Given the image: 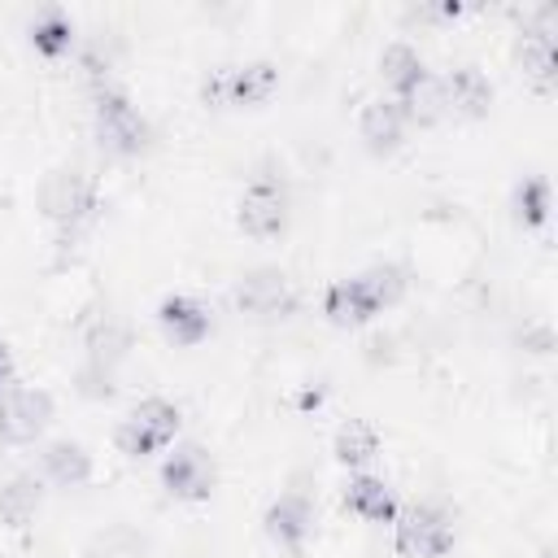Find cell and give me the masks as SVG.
<instances>
[{
  "mask_svg": "<svg viewBox=\"0 0 558 558\" xmlns=\"http://www.w3.org/2000/svg\"><path fill=\"white\" fill-rule=\"evenodd\" d=\"M405 296V270L401 266H371L353 279H336L323 292V314L336 327H357L371 323L379 310L397 305Z\"/></svg>",
  "mask_w": 558,
  "mask_h": 558,
  "instance_id": "6da1fadb",
  "label": "cell"
},
{
  "mask_svg": "<svg viewBox=\"0 0 558 558\" xmlns=\"http://www.w3.org/2000/svg\"><path fill=\"white\" fill-rule=\"evenodd\" d=\"M279 87V65L275 61H244V65H218L201 83V100L214 109H253L266 105Z\"/></svg>",
  "mask_w": 558,
  "mask_h": 558,
  "instance_id": "7a4b0ae2",
  "label": "cell"
},
{
  "mask_svg": "<svg viewBox=\"0 0 558 558\" xmlns=\"http://www.w3.org/2000/svg\"><path fill=\"white\" fill-rule=\"evenodd\" d=\"M92 126H96L100 148L113 153V157H135V153H144V148H148V135H153L148 122H144V113H140V109L131 105V96L118 92V87H100V92H96Z\"/></svg>",
  "mask_w": 558,
  "mask_h": 558,
  "instance_id": "3957f363",
  "label": "cell"
},
{
  "mask_svg": "<svg viewBox=\"0 0 558 558\" xmlns=\"http://www.w3.org/2000/svg\"><path fill=\"white\" fill-rule=\"evenodd\" d=\"M39 209L57 227H78L96 214V179L78 166H57L39 183Z\"/></svg>",
  "mask_w": 558,
  "mask_h": 558,
  "instance_id": "277c9868",
  "label": "cell"
},
{
  "mask_svg": "<svg viewBox=\"0 0 558 558\" xmlns=\"http://www.w3.org/2000/svg\"><path fill=\"white\" fill-rule=\"evenodd\" d=\"M179 423H183V414H179V405L174 401H166V397H148V401H140L122 423H118V449L126 453V458H148V453H157V449H166L174 436H179Z\"/></svg>",
  "mask_w": 558,
  "mask_h": 558,
  "instance_id": "5b68a950",
  "label": "cell"
},
{
  "mask_svg": "<svg viewBox=\"0 0 558 558\" xmlns=\"http://www.w3.org/2000/svg\"><path fill=\"white\" fill-rule=\"evenodd\" d=\"M392 545H397L401 558H440V554L453 549V523L440 506L414 501V506L397 510Z\"/></svg>",
  "mask_w": 558,
  "mask_h": 558,
  "instance_id": "8992f818",
  "label": "cell"
},
{
  "mask_svg": "<svg viewBox=\"0 0 558 558\" xmlns=\"http://www.w3.org/2000/svg\"><path fill=\"white\" fill-rule=\"evenodd\" d=\"M231 301H235L240 314H253V318H288L296 310L292 279L283 270H275V266H262V270L240 275Z\"/></svg>",
  "mask_w": 558,
  "mask_h": 558,
  "instance_id": "52a82bcc",
  "label": "cell"
},
{
  "mask_svg": "<svg viewBox=\"0 0 558 558\" xmlns=\"http://www.w3.org/2000/svg\"><path fill=\"white\" fill-rule=\"evenodd\" d=\"M52 423V397L44 388H4L0 392V440L31 445Z\"/></svg>",
  "mask_w": 558,
  "mask_h": 558,
  "instance_id": "ba28073f",
  "label": "cell"
},
{
  "mask_svg": "<svg viewBox=\"0 0 558 558\" xmlns=\"http://www.w3.org/2000/svg\"><path fill=\"white\" fill-rule=\"evenodd\" d=\"M218 484V471H214V458L201 449V445H174L161 462V488L179 501H205Z\"/></svg>",
  "mask_w": 558,
  "mask_h": 558,
  "instance_id": "9c48e42d",
  "label": "cell"
},
{
  "mask_svg": "<svg viewBox=\"0 0 558 558\" xmlns=\"http://www.w3.org/2000/svg\"><path fill=\"white\" fill-rule=\"evenodd\" d=\"M235 222H240V231L253 235V240L279 235V231L288 227V196H283V187H279L275 179L248 183V192H244L240 205H235Z\"/></svg>",
  "mask_w": 558,
  "mask_h": 558,
  "instance_id": "30bf717a",
  "label": "cell"
},
{
  "mask_svg": "<svg viewBox=\"0 0 558 558\" xmlns=\"http://www.w3.org/2000/svg\"><path fill=\"white\" fill-rule=\"evenodd\" d=\"M554 17H558V9L549 4L519 35V65L536 92H554Z\"/></svg>",
  "mask_w": 558,
  "mask_h": 558,
  "instance_id": "8fae6325",
  "label": "cell"
},
{
  "mask_svg": "<svg viewBox=\"0 0 558 558\" xmlns=\"http://www.w3.org/2000/svg\"><path fill=\"white\" fill-rule=\"evenodd\" d=\"M440 105L453 118H484L493 105V83L475 65H458L440 78Z\"/></svg>",
  "mask_w": 558,
  "mask_h": 558,
  "instance_id": "7c38bea8",
  "label": "cell"
},
{
  "mask_svg": "<svg viewBox=\"0 0 558 558\" xmlns=\"http://www.w3.org/2000/svg\"><path fill=\"white\" fill-rule=\"evenodd\" d=\"M405 109L392 100V96H375L362 105V118H357V135L366 140L371 153H392L401 140H405Z\"/></svg>",
  "mask_w": 558,
  "mask_h": 558,
  "instance_id": "4fadbf2b",
  "label": "cell"
},
{
  "mask_svg": "<svg viewBox=\"0 0 558 558\" xmlns=\"http://www.w3.org/2000/svg\"><path fill=\"white\" fill-rule=\"evenodd\" d=\"M266 536L275 541V545H283V549H301V541L310 536V527H314V501L305 497V493H279V501L266 510Z\"/></svg>",
  "mask_w": 558,
  "mask_h": 558,
  "instance_id": "5bb4252c",
  "label": "cell"
},
{
  "mask_svg": "<svg viewBox=\"0 0 558 558\" xmlns=\"http://www.w3.org/2000/svg\"><path fill=\"white\" fill-rule=\"evenodd\" d=\"M157 323H161V331L174 340V344H183V349H192V344H201L205 336H209V310L196 301V296H183V292H174V296H166L161 305H157Z\"/></svg>",
  "mask_w": 558,
  "mask_h": 558,
  "instance_id": "9a60e30c",
  "label": "cell"
},
{
  "mask_svg": "<svg viewBox=\"0 0 558 558\" xmlns=\"http://www.w3.org/2000/svg\"><path fill=\"white\" fill-rule=\"evenodd\" d=\"M39 466H44V475L57 488H83L92 480V453L78 440H52V445H44Z\"/></svg>",
  "mask_w": 558,
  "mask_h": 558,
  "instance_id": "2e32d148",
  "label": "cell"
},
{
  "mask_svg": "<svg viewBox=\"0 0 558 558\" xmlns=\"http://www.w3.org/2000/svg\"><path fill=\"white\" fill-rule=\"evenodd\" d=\"M344 506H349L357 519H366V523H392V519H397V497H392V488H388L384 480H375V475H349V484H344Z\"/></svg>",
  "mask_w": 558,
  "mask_h": 558,
  "instance_id": "e0dca14e",
  "label": "cell"
},
{
  "mask_svg": "<svg viewBox=\"0 0 558 558\" xmlns=\"http://www.w3.org/2000/svg\"><path fill=\"white\" fill-rule=\"evenodd\" d=\"M379 74H384V83L392 87V100H405L423 78H427V65H423V57H418V48H410V44H388L384 48V57H379Z\"/></svg>",
  "mask_w": 558,
  "mask_h": 558,
  "instance_id": "ac0fdd59",
  "label": "cell"
},
{
  "mask_svg": "<svg viewBox=\"0 0 558 558\" xmlns=\"http://www.w3.org/2000/svg\"><path fill=\"white\" fill-rule=\"evenodd\" d=\"M39 501H44L39 480H35V475H13V480L0 488V519H4L9 527H26V523L35 519V510H39Z\"/></svg>",
  "mask_w": 558,
  "mask_h": 558,
  "instance_id": "d6986e66",
  "label": "cell"
},
{
  "mask_svg": "<svg viewBox=\"0 0 558 558\" xmlns=\"http://www.w3.org/2000/svg\"><path fill=\"white\" fill-rule=\"evenodd\" d=\"M336 462L340 466H366L375 453H379V432L362 418H349L340 432H336V445H331Z\"/></svg>",
  "mask_w": 558,
  "mask_h": 558,
  "instance_id": "ffe728a7",
  "label": "cell"
},
{
  "mask_svg": "<svg viewBox=\"0 0 558 558\" xmlns=\"http://www.w3.org/2000/svg\"><path fill=\"white\" fill-rule=\"evenodd\" d=\"M70 44H74V26H70V17L61 9L35 13V22H31V48L39 57H61V52H70Z\"/></svg>",
  "mask_w": 558,
  "mask_h": 558,
  "instance_id": "44dd1931",
  "label": "cell"
},
{
  "mask_svg": "<svg viewBox=\"0 0 558 558\" xmlns=\"http://www.w3.org/2000/svg\"><path fill=\"white\" fill-rule=\"evenodd\" d=\"M545 218H549V179L532 174V179H523L514 187V222L545 227Z\"/></svg>",
  "mask_w": 558,
  "mask_h": 558,
  "instance_id": "7402d4cb",
  "label": "cell"
},
{
  "mask_svg": "<svg viewBox=\"0 0 558 558\" xmlns=\"http://www.w3.org/2000/svg\"><path fill=\"white\" fill-rule=\"evenodd\" d=\"M401 109H405V122H418V126H432V122H440L445 118V105H440V78H423L405 100H397Z\"/></svg>",
  "mask_w": 558,
  "mask_h": 558,
  "instance_id": "603a6c76",
  "label": "cell"
},
{
  "mask_svg": "<svg viewBox=\"0 0 558 558\" xmlns=\"http://www.w3.org/2000/svg\"><path fill=\"white\" fill-rule=\"evenodd\" d=\"M458 13H462V4H436V9H414L410 17H418V22H449Z\"/></svg>",
  "mask_w": 558,
  "mask_h": 558,
  "instance_id": "cb8c5ba5",
  "label": "cell"
},
{
  "mask_svg": "<svg viewBox=\"0 0 558 558\" xmlns=\"http://www.w3.org/2000/svg\"><path fill=\"white\" fill-rule=\"evenodd\" d=\"M9 379H13V357H9V349L0 344V392L9 388Z\"/></svg>",
  "mask_w": 558,
  "mask_h": 558,
  "instance_id": "d4e9b609",
  "label": "cell"
},
{
  "mask_svg": "<svg viewBox=\"0 0 558 558\" xmlns=\"http://www.w3.org/2000/svg\"><path fill=\"white\" fill-rule=\"evenodd\" d=\"M541 558H554V549H541Z\"/></svg>",
  "mask_w": 558,
  "mask_h": 558,
  "instance_id": "484cf974",
  "label": "cell"
}]
</instances>
